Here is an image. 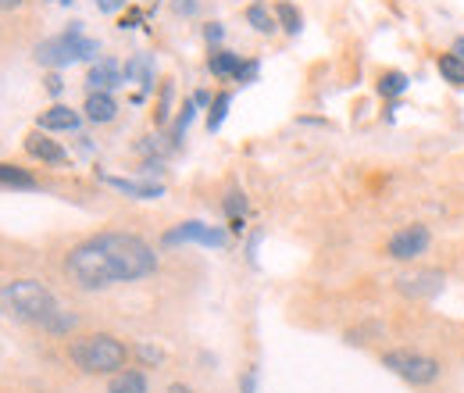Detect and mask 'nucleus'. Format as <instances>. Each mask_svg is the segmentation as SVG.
<instances>
[{
  "label": "nucleus",
  "instance_id": "nucleus-1",
  "mask_svg": "<svg viewBox=\"0 0 464 393\" xmlns=\"http://www.w3.org/2000/svg\"><path fill=\"white\" fill-rule=\"evenodd\" d=\"M158 272L154 247L136 232H97L75 243L64 258V276L79 290H108L115 282H136Z\"/></svg>",
  "mask_w": 464,
  "mask_h": 393
},
{
  "label": "nucleus",
  "instance_id": "nucleus-2",
  "mask_svg": "<svg viewBox=\"0 0 464 393\" xmlns=\"http://www.w3.org/2000/svg\"><path fill=\"white\" fill-rule=\"evenodd\" d=\"M0 300L22 319V322H33L40 329H47L51 337H68L75 326H79V315L64 311L58 304V297L44 286L40 280H14L0 290Z\"/></svg>",
  "mask_w": 464,
  "mask_h": 393
},
{
  "label": "nucleus",
  "instance_id": "nucleus-3",
  "mask_svg": "<svg viewBox=\"0 0 464 393\" xmlns=\"http://www.w3.org/2000/svg\"><path fill=\"white\" fill-rule=\"evenodd\" d=\"M68 358L86 376H118L129 365V347L111 333H86L68 343Z\"/></svg>",
  "mask_w": 464,
  "mask_h": 393
},
{
  "label": "nucleus",
  "instance_id": "nucleus-4",
  "mask_svg": "<svg viewBox=\"0 0 464 393\" xmlns=\"http://www.w3.org/2000/svg\"><path fill=\"white\" fill-rule=\"evenodd\" d=\"M97 54H101V44L82 36V22H72L68 33L51 36V40H44L36 47V61L44 68H51V72H61V68H68L75 61H101Z\"/></svg>",
  "mask_w": 464,
  "mask_h": 393
},
{
  "label": "nucleus",
  "instance_id": "nucleus-5",
  "mask_svg": "<svg viewBox=\"0 0 464 393\" xmlns=\"http://www.w3.org/2000/svg\"><path fill=\"white\" fill-rule=\"evenodd\" d=\"M382 365L393 376H401L404 383H411V387H429V383L440 379V361L421 354V350H386Z\"/></svg>",
  "mask_w": 464,
  "mask_h": 393
},
{
  "label": "nucleus",
  "instance_id": "nucleus-6",
  "mask_svg": "<svg viewBox=\"0 0 464 393\" xmlns=\"http://www.w3.org/2000/svg\"><path fill=\"white\" fill-rule=\"evenodd\" d=\"M429 243H432V232H429V225L414 222V225H404V229H397V232L390 236V243H386V254H390L393 261H418V258L429 251Z\"/></svg>",
  "mask_w": 464,
  "mask_h": 393
},
{
  "label": "nucleus",
  "instance_id": "nucleus-7",
  "mask_svg": "<svg viewBox=\"0 0 464 393\" xmlns=\"http://www.w3.org/2000/svg\"><path fill=\"white\" fill-rule=\"evenodd\" d=\"M175 243H200V247H226L229 243V236H226V229H218V225H208V222H197V219H189V222L175 225L165 232V247H175Z\"/></svg>",
  "mask_w": 464,
  "mask_h": 393
},
{
  "label": "nucleus",
  "instance_id": "nucleus-8",
  "mask_svg": "<svg viewBox=\"0 0 464 393\" xmlns=\"http://www.w3.org/2000/svg\"><path fill=\"white\" fill-rule=\"evenodd\" d=\"M443 282H447L443 272H436V269H418V272L397 276V290L404 293L407 300H429V297H436V293L443 290Z\"/></svg>",
  "mask_w": 464,
  "mask_h": 393
},
{
  "label": "nucleus",
  "instance_id": "nucleus-9",
  "mask_svg": "<svg viewBox=\"0 0 464 393\" xmlns=\"http://www.w3.org/2000/svg\"><path fill=\"white\" fill-rule=\"evenodd\" d=\"M25 154L40 165H68V151L58 140H51V133H44V129H33L25 136Z\"/></svg>",
  "mask_w": 464,
  "mask_h": 393
},
{
  "label": "nucleus",
  "instance_id": "nucleus-10",
  "mask_svg": "<svg viewBox=\"0 0 464 393\" xmlns=\"http://www.w3.org/2000/svg\"><path fill=\"white\" fill-rule=\"evenodd\" d=\"M125 83V72H121V64H118L115 57H101V61H93L90 64V72H86V86H90V93H97V90H104V93H111Z\"/></svg>",
  "mask_w": 464,
  "mask_h": 393
},
{
  "label": "nucleus",
  "instance_id": "nucleus-11",
  "mask_svg": "<svg viewBox=\"0 0 464 393\" xmlns=\"http://www.w3.org/2000/svg\"><path fill=\"white\" fill-rule=\"evenodd\" d=\"M101 182H108L111 190L132 197V201H158V197L165 193L161 182H150V179H147V182H143V179H121V175H108V172H101Z\"/></svg>",
  "mask_w": 464,
  "mask_h": 393
},
{
  "label": "nucleus",
  "instance_id": "nucleus-12",
  "mask_svg": "<svg viewBox=\"0 0 464 393\" xmlns=\"http://www.w3.org/2000/svg\"><path fill=\"white\" fill-rule=\"evenodd\" d=\"M79 125H82V114L75 112V108H68V104L47 108V112L40 114V122H36V129H44V133H75Z\"/></svg>",
  "mask_w": 464,
  "mask_h": 393
},
{
  "label": "nucleus",
  "instance_id": "nucleus-13",
  "mask_svg": "<svg viewBox=\"0 0 464 393\" xmlns=\"http://www.w3.org/2000/svg\"><path fill=\"white\" fill-rule=\"evenodd\" d=\"M82 112H86V118H90V122H97V125L115 122V114H118L115 93H104V90L90 93V97H86V104H82Z\"/></svg>",
  "mask_w": 464,
  "mask_h": 393
},
{
  "label": "nucleus",
  "instance_id": "nucleus-14",
  "mask_svg": "<svg viewBox=\"0 0 464 393\" xmlns=\"http://www.w3.org/2000/svg\"><path fill=\"white\" fill-rule=\"evenodd\" d=\"M239 68H243V57L232 54V51H222V47H215L211 57H208V72H211L215 79H222V83H236Z\"/></svg>",
  "mask_w": 464,
  "mask_h": 393
},
{
  "label": "nucleus",
  "instance_id": "nucleus-15",
  "mask_svg": "<svg viewBox=\"0 0 464 393\" xmlns=\"http://www.w3.org/2000/svg\"><path fill=\"white\" fill-rule=\"evenodd\" d=\"M125 79H132V83H140V90L147 93V90H154V57L150 54H136L125 68Z\"/></svg>",
  "mask_w": 464,
  "mask_h": 393
},
{
  "label": "nucleus",
  "instance_id": "nucleus-16",
  "mask_svg": "<svg viewBox=\"0 0 464 393\" xmlns=\"http://www.w3.org/2000/svg\"><path fill=\"white\" fill-rule=\"evenodd\" d=\"M246 22H250V29H254V33H261V36H272V33L279 29L276 11H268V4H261V0L246 7Z\"/></svg>",
  "mask_w": 464,
  "mask_h": 393
},
{
  "label": "nucleus",
  "instance_id": "nucleus-17",
  "mask_svg": "<svg viewBox=\"0 0 464 393\" xmlns=\"http://www.w3.org/2000/svg\"><path fill=\"white\" fill-rule=\"evenodd\" d=\"M40 182L18 165H4L0 162V190H36Z\"/></svg>",
  "mask_w": 464,
  "mask_h": 393
},
{
  "label": "nucleus",
  "instance_id": "nucleus-18",
  "mask_svg": "<svg viewBox=\"0 0 464 393\" xmlns=\"http://www.w3.org/2000/svg\"><path fill=\"white\" fill-rule=\"evenodd\" d=\"M108 393H147V376L140 368H121L111 379Z\"/></svg>",
  "mask_w": 464,
  "mask_h": 393
},
{
  "label": "nucleus",
  "instance_id": "nucleus-19",
  "mask_svg": "<svg viewBox=\"0 0 464 393\" xmlns=\"http://www.w3.org/2000/svg\"><path fill=\"white\" fill-rule=\"evenodd\" d=\"M436 68H440V75L450 83V86H458V90H464V61L458 54H440V61H436Z\"/></svg>",
  "mask_w": 464,
  "mask_h": 393
},
{
  "label": "nucleus",
  "instance_id": "nucleus-20",
  "mask_svg": "<svg viewBox=\"0 0 464 393\" xmlns=\"http://www.w3.org/2000/svg\"><path fill=\"white\" fill-rule=\"evenodd\" d=\"M407 86H411V79H407L404 72H397V68H393V72H382V79H379V97L397 101Z\"/></svg>",
  "mask_w": 464,
  "mask_h": 393
},
{
  "label": "nucleus",
  "instance_id": "nucleus-21",
  "mask_svg": "<svg viewBox=\"0 0 464 393\" xmlns=\"http://www.w3.org/2000/svg\"><path fill=\"white\" fill-rule=\"evenodd\" d=\"M232 108V93L229 90H222V93H215V101H211V112H208V133H218L222 125H226V114Z\"/></svg>",
  "mask_w": 464,
  "mask_h": 393
},
{
  "label": "nucleus",
  "instance_id": "nucleus-22",
  "mask_svg": "<svg viewBox=\"0 0 464 393\" xmlns=\"http://www.w3.org/2000/svg\"><path fill=\"white\" fill-rule=\"evenodd\" d=\"M276 18H279V29L290 33V36H296V33L304 29V18H300V11L293 7L290 0H279V4H276Z\"/></svg>",
  "mask_w": 464,
  "mask_h": 393
},
{
  "label": "nucleus",
  "instance_id": "nucleus-23",
  "mask_svg": "<svg viewBox=\"0 0 464 393\" xmlns=\"http://www.w3.org/2000/svg\"><path fill=\"white\" fill-rule=\"evenodd\" d=\"M193 118H197V104H193V97L179 108V114H175V122H172V147H179L182 140H186V129L193 125Z\"/></svg>",
  "mask_w": 464,
  "mask_h": 393
},
{
  "label": "nucleus",
  "instance_id": "nucleus-24",
  "mask_svg": "<svg viewBox=\"0 0 464 393\" xmlns=\"http://www.w3.org/2000/svg\"><path fill=\"white\" fill-rule=\"evenodd\" d=\"M172 83H161V97H158V112H154L158 125H169V118H172Z\"/></svg>",
  "mask_w": 464,
  "mask_h": 393
},
{
  "label": "nucleus",
  "instance_id": "nucleus-25",
  "mask_svg": "<svg viewBox=\"0 0 464 393\" xmlns=\"http://www.w3.org/2000/svg\"><path fill=\"white\" fill-rule=\"evenodd\" d=\"M132 354H136L147 368H154V365H161V361H165V350H161V347H154V343H136V347H132Z\"/></svg>",
  "mask_w": 464,
  "mask_h": 393
},
{
  "label": "nucleus",
  "instance_id": "nucleus-26",
  "mask_svg": "<svg viewBox=\"0 0 464 393\" xmlns=\"http://www.w3.org/2000/svg\"><path fill=\"white\" fill-rule=\"evenodd\" d=\"M222 211H226L229 219H243V215H246V197H243L239 190L226 193V201H222Z\"/></svg>",
  "mask_w": 464,
  "mask_h": 393
},
{
  "label": "nucleus",
  "instance_id": "nucleus-27",
  "mask_svg": "<svg viewBox=\"0 0 464 393\" xmlns=\"http://www.w3.org/2000/svg\"><path fill=\"white\" fill-rule=\"evenodd\" d=\"M204 40H208V44H211V51H215V47L226 40V29H222V22H208V25H204Z\"/></svg>",
  "mask_w": 464,
  "mask_h": 393
},
{
  "label": "nucleus",
  "instance_id": "nucleus-28",
  "mask_svg": "<svg viewBox=\"0 0 464 393\" xmlns=\"http://www.w3.org/2000/svg\"><path fill=\"white\" fill-rule=\"evenodd\" d=\"M239 393H257V365H250V368L239 376Z\"/></svg>",
  "mask_w": 464,
  "mask_h": 393
},
{
  "label": "nucleus",
  "instance_id": "nucleus-29",
  "mask_svg": "<svg viewBox=\"0 0 464 393\" xmlns=\"http://www.w3.org/2000/svg\"><path fill=\"white\" fill-rule=\"evenodd\" d=\"M257 75H261V64H257V61H243V68H239L236 83H254Z\"/></svg>",
  "mask_w": 464,
  "mask_h": 393
},
{
  "label": "nucleus",
  "instance_id": "nucleus-30",
  "mask_svg": "<svg viewBox=\"0 0 464 393\" xmlns=\"http://www.w3.org/2000/svg\"><path fill=\"white\" fill-rule=\"evenodd\" d=\"M93 4H97V11H104V15H118L129 0H93Z\"/></svg>",
  "mask_w": 464,
  "mask_h": 393
},
{
  "label": "nucleus",
  "instance_id": "nucleus-31",
  "mask_svg": "<svg viewBox=\"0 0 464 393\" xmlns=\"http://www.w3.org/2000/svg\"><path fill=\"white\" fill-rule=\"evenodd\" d=\"M61 90H64L61 75H58V72H51V75H47V93H51V97H61Z\"/></svg>",
  "mask_w": 464,
  "mask_h": 393
},
{
  "label": "nucleus",
  "instance_id": "nucleus-32",
  "mask_svg": "<svg viewBox=\"0 0 464 393\" xmlns=\"http://www.w3.org/2000/svg\"><path fill=\"white\" fill-rule=\"evenodd\" d=\"M140 22H143V15H140V11H129V15H125V18L118 22V25H121V29H136Z\"/></svg>",
  "mask_w": 464,
  "mask_h": 393
},
{
  "label": "nucleus",
  "instance_id": "nucleus-33",
  "mask_svg": "<svg viewBox=\"0 0 464 393\" xmlns=\"http://www.w3.org/2000/svg\"><path fill=\"white\" fill-rule=\"evenodd\" d=\"M211 101H215V97H211L208 90H197V93H193V104H197V108H211Z\"/></svg>",
  "mask_w": 464,
  "mask_h": 393
},
{
  "label": "nucleus",
  "instance_id": "nucleus-34",
  "mask_svg": "<svg viewBox=\"0 0 464 393\" xmlns=\"http://www.w3.org/2000/svg\"><path fill=\"white\" fill-rule=\"evenodd\" d=\"M175 11H179V15H193L197 4H193V0H175Z\"/></svg>",
  "mask_w": 464,
  "mask_h": 393
},
{
  "label": "nucleus",
  "instance_id": "nucleus-35",
  "mask_svg": "<svg viewBox=\"0 0 464 393\" xmlns=\"http://www.w3.org/2000/svg\"><path fill=\"white\" fill-rule=\"evenodd\" d=\"M450 54H458L464 61V36H458V40H454V47H450Z\"/></svg>",
  "mask_w": 464,
  "mask_h": 393
},
{
  "label": "nucleus",
  "instance_id": "nucleus-36",
  "mask_svg": "<svg viewBox=\"0 0 464 393\" xmlns=\"http://www.w3.org/2000/svg\"><path fill=\"white\" fill-rule=\"evenodd\" d=\"M22 0H0V11H14Z\"/></svg>",
  "mask_w": 464,
  "mask_h": 393
},
{
  "label": "nucleus",
  "instance_id": "nucleus-37",
  "mask_svg": "<svg viewBox=\"0 0 464 393\" xmlns=\"http://www.w3.org/2000/svg\"><path fill=\"white\" fill-rule=\"evenodd\" d=\"M169 393H193V390H189V387H182V383H172V387H169Z\"/></svg>",
  "mask_w": 464,
  "mask_h": 393
},
{
  "label": "nucleus",
  "instance_id": "nucleus-38",
  "mask_svg": "<svg viewBox=\"0 0 464 393\" xmlns=\"http://www.w3.org/2000/svg\"><path fill=\"white\" fill-rule=\"evenodd\" d=\"M0 315H4V311H0Z\"/></svg>",
  "mask_w": 464,
  "mask_h": 393
}]
</instances>
